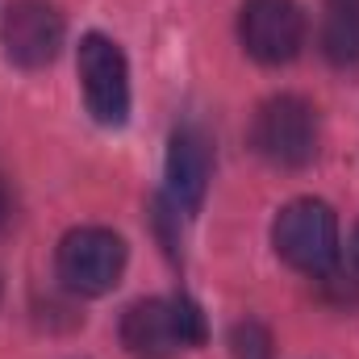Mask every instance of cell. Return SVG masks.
<instances>
[{
	"label": "cell",
	"mask_w": 359,
	"mask_h": 359,
	"mask_svg": "<svg viewBox=\"0 0 359 359\" xmlns=\"http://www.w3.org/2000/svg\"><path fill=\"white\" fill-rule=\"evenodd\" d=\"M205 334V313L188 297H147L121 313V347L134 359H176Z\"/></svg>",
	"instance_id": "cell-1"
},
{
	"label": "cell",
	"mask_w": 359,
	"mask_h": 359,
	"mask_svg": "<svg viewBox=\"0 0 359 359\" xmlns=\"http://www.w3.org/2000/svg\"><path fill=\"white\" fill-rule=\"evenodd\" d=\"M55 271H59V284L67 292L104 297L117 288V280L126 271V243H121V234H113L104 226L67 230L59 251H55Z\"/></svg>",
	"instance_id": "cell-4"
},
{
	"label": "cell",
	"mask_w": 359,
	"mask_h": 359,
	"mask_svg": "<svg viewBox=\"0 0 359 359\" xmlns=\"http://www.w3.org/2000/svg\"><path fill=\"white\" fill-rule=\"evenodd\" d=\"M213 176V142L201 126H180L168 142V205L176 213H196Z\"/></svg>",
	"instance_id": "cell-8"
},
{
	"label": "cell",
	"mask_w": 359,
	"mask_h": 359,
	"mask_svg": "<svg viewBox=\"0 0 359 359\" xmlns=\"http://www.w3.org/2000/svg\"><path fill=\"white\" fill-rule=\"evenodd\" d=\"M351 255H355V264H359V226H355V238H351Z\"/></svg>",
	"instance_id": "cell-12"
},
{
	"label": "cell",
	"mask_w": 359,
	"mask_h": 359,
	"mask_svg": "<svg viewBox=\"0 0 359 359\" xmlns=\"http://www.w3.org/2000/svg\"><path fill=\"white\" fill-rule=\"evenodd\" d=\"M271 247L292 271L330 276L339 264V217L326 201H288L271 222Z\"/></svg>",
	"instance_id": "cell-2"
},
{
	"label": "cell",
	"mask_w": 359,
	"mask_h": 359,
	"mask_svg": "<svg viewBox=\"0 0 359 359\" xmlns=\"http://www.w3.org/2000/svg\"><path fill=\"white\" fill-rule=\"evenodd\" d=\"M80 84L88 113L100 126H126L130 117V63L121 46L104 34H88L80 42Z\"/></svg>",
	"instance_id": "cell-5"
},
{
	"label": "cell",
	"mask_w": 359,
	"mask_h": 359,
	"mask_svg": "<svg viewBox=\"0 0 359 359\" xmlns=\"http://www.w3.org/2000/svg\"><path fill=\"white\" fill-rule=\"evenodd\" d=\"M251 147L259 151V159H268L271 168H284V172L313 163V155H318L313 104L305 96H292V92L264 100L255 121H251Z\"/></svg>",
	"instance_id": "cell-3"
},
{
	"label": "cell",
	"mask_w": 359,
	"mask_h": 359,
	"mask_svg": "<svg viewBox=\"0 0 359 359\" xmlns=\"http://www.w3.org/2000/svg\"><path fill=\"white\" fill-rule=\"evenodd\" d=\"M230 351H234V359H271L268 326L255 322V318L234 322V330H230Z\"/></svg>",
	"instance_id": "cell-10"
},
{
	"label": "cell",
	"mask_w": 359,
	"mask_h": 359,
	"mask_svg": "<svg viewBox=\"0 0 359 359\" xmlns=\"http://www.w3.org/2000/svg\"><path fill=\"white\" fill-rule=\"evenodd\" d=\"M238 42L255 63L280 67L305 46V13L297 0H247L238 13Z\"/></svg>",
	"instance_id": "cell-6"
},
{
	"label": "cell",
	"mask_w": 359,
	"mask_h": 359,
	"mask_svg": "<svg viewBox=\"0 0 359 359\" xmlns=\"http://www.w3.org/2000/svg\"><path fill=\"white\" fill-rule=\"evenodd\" d=\"M322 50L334 67H359V0H326Z\"/></svg>",
	"instance_id": "cell-9"
},
{
	"label": "cell",
	"mask_w": 359,
	"mask_h": 359,
	"mask_svg": "<svg viewBox=\"0 0 359 359\" xmlns=\"http://www.w3.org/2000/svg\"><path fill=\"white\" fill-rule=\"evenodd\" d=\"M8 217H13V188H8V180L0 172V230L8 226Z\"/></svg>",
	"instance_id": "cell-11"
},
{
	"label": "cell",
	"mask_w": 359,
	"mask_h": 359,
	"mask_svg": "<svg viewBox=\"0 0 359 359\" xmlns=\"http://www.w3.org/2000/svg\"><path fill=\"white\" fill-rule=\"evenodd\" d=\"M63 46V17L46 0H13L4 13V55L21 72L55 63Z\"/></svg>",
	"instance_id": "cell-7"
}]
</instances>
